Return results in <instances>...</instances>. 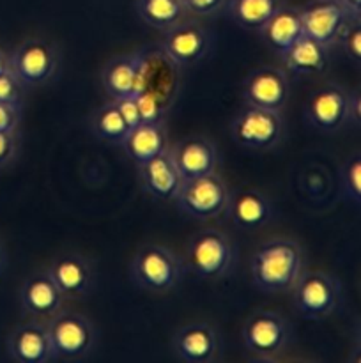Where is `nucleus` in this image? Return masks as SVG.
Instances as JSON below:
<instances>
[{
    "label": "nucleus",
    "instance_id": "38",
    "mask_svg": "<svg viewBox=\"0 0 361 363\" xmlns=\"http://www.w3.org/2000/svg\"><path fill=\"white\" fill-rule=\"evenodd\" d=\"M4 262H6V255H4L2 245H0V273H2V269H4Z\"/></svg>",
    "mask_w": 361,
    "mask_h": 363
},
{
    "label": "nucleus",
    "instance_id": "13",
    "mask_svg": "<svg viewBox=\"0 0 361 363\" xmlns=\"http://www.w3.org/2000/svg\"><path fill=\"white\" fill-rule=\"evenodd\" d=\"M170 347L176 358L186 363H212L222 357L223 340L212 325L193 321L173 333Z\"/></svg>",
    "mask_w": 361,
    "mask_h": 363
},
{
    "label": "nucleus",
    "instance_id": "25",
    "mask_svg": "<svg viewBox=\"0 0 361 363\" xmlns=\"http://www.w3.org/2000/svg\"><path fill=\"white\" fill-rule=\"evenodd\" d=\"M283 4L285 0H227L225 11L237 27L258 32Z\"/></svg>",
    "mask_w": 361,
    "mask_h": 363
},
{
    "label": "nucleus",
    "instance_id": "33",
    "mask_svg": "<svg viewBox=\"0 0 361 363\" xmlns=\"http://www.w3.org/2000/svg\"><path fill=\"white\" fill-rule=\"evenodd\" d=\"M115 101L117 108H119L120 116H122L124 123H126L127 130L134 128L137 124L142 123V112L140 106H138L137 96H127V98H120V99H112Z\"/></svg>",
    "mask_w": 361,
    "mask_h": 363
},
{
    "label": "nucleus",
    "instance_id": "29",
    "mask_svg": "<svg viewBox=\"0 0 361 363\" xmlns=\"http://www.w3.org/2000/svg\"><path fill=\"white\" fill-rule=\"evenodd\" d=\"M336 46L356 67L361 66V18H353L336 39Z\"/></svg>",
    "mask_w": 361,
    "mask_h": 363
},
{
    "label": "nucleus",
    "instance_id": "20",
    "mask_svg": "<svg viewBox=\"0 0 361 363\" xmlns=\"http://www.w3.org/2000/svg\"><path fill=\"white\" fill-rule=\"evenodd\" d=\"M120 145L127 158L137 167L163 155L170 149L165 121H142L140 124L127 130Z\"/></svg>",
    "mask_w": 361,
    "mask_h": 363
},
{
    "label": "nucleus",
    "instance_id": "5",
    "mask_svg": "<svg viewBox=\"0 0 361 363\" xmlns=\"http://www.w3.org/2000/svg\"><path fill=\"white\" fill-rule=\"evenodd\" d=\"M294 307L304 319L321 321L342 305V284L326 272H303L292 289Z\"/></svg>",
    "mask_w": 361,
    "mask_h": 363
},
{
    "label": "nucleus",
    "instance_id": "16",
    "mask_svg": "<svg viewBox=\"0 0 361 363\" xmlns=\"http://www.w3.org/2000/svg\"><path fill=\"white\" fill-rule=\"evenodd\" d=\"M6 351L11 360L18 363H48L55 360L48 326L46 323L34 319H28L13 328L7 335Z\"/></svg>",
    "mask_w": 361,
    "mask_h": 363
},
{
    "label": "nucleus",
    "instance_id": "19",
    "mask_svg": "<svg viewBox=\"0 0 361 363\" xmlns=\"http://www.w3.org/2000/svg\"><path fill=\"white\" fill-rule=\"evenodd\" d=\"M225 213L239 229L255 230L268 225L273 218V204L264 191L244 188L230 194Z\"/></svg>",
    "mask_w": 361,
    "mask_h": 363
},
{
    "label": "nucleus",
    "instance_id": "8",
    "mask_svg": "<svg viewBox=\"0 0 361 363\" xmlns=\"http://www.w3.org/2000/svg\"><path fill=\"white\" fill-rule=\"evenodd\" d=\"M11 71L25 87H41L57 77L60 52L52 41L42 38L25 39L9 53Z\"/></svg>",
    "mask_w": 361,
    "mask_h": 363
},
{
    "label": "nucleus",
    "instance_id": "10",
    "mask_svg": "<svg viewBox=\"0 0 361 363\" xmlns=\"http://www.w3.org/2000/svg\"><path fill=\"white\" fill-rule=\"evenodd\" d=\"M229 197L230 190L227 183L212 172L193 179H183L173 201L186 215L198 220H211L225 213Z\"/></svg>",
    "mask_w": 361,
    "mask_h": 363
},
{
    "label": "nucleus",
    "instance_id": "31",
    "mask_svg": "<svg viewBox=\"0 0 361 363\" xmlns=\"http://www.w3.org/2000/svg\"><path fill=\"white\" fill-rule=\"evenodd\" d=\"M18 131H0V170L13 165L18 156Z\"/></svg>",
    "mask_w": 361,
    "mask_h": 363
},
{
    "label": "nucleus",
    "instance_id": "26",
    "mask_svg": "<svg viewBox=\"0 0 361 363\" xmlns=\"http://www.w3.org/2000/svg\"><path fill=\"white\" fill-rule=\"evenodd\" d=\"M134 11L145 25L159 32L188 18L183 0H134Z\"/></svg>",
    "mask_w": 361,
    "mask_h": 363
},
{
    "label": "nucleus",
    "instance_id": "1",
    "mask_svg": "<svg viewBox=\"0 0 361 363\" xmlns=\"http://www.w3.org/2000/svg\"><path fill=\"white\" fill-rule=\"evenodd\" d=\"M250 272L255 287L262 293H287L304 272V250L289 238L269 240L253 254Z\"/></svg>",
    "mask_w": 361,
    "mask_h": 363
},
{
    "label": "nucleus",
    "instance_id": "32",
    "mask_svg": "<svg viewBox=\"0 0 361 363\" xmlns=\"http://www.w3.org/2000/svg\"><path fill=\"white\" fill-rule=\"evenodd\" d=\"M183 4L186 7L188 14L209 18L225 11L227 0H183Z\"/></svg>",
    "mask_w": 361,
    "mask_h": 363
},
{
    "label": "nucleus",
    "instance_id": "37",
    "mask_svg": "<svg viewBox=\"0 0 361 363\" xmlns=\"http://www.w3.org/2000/svg\"><path fill=\"white\" fill-rule=\"evenodd\" d=\"M11 69V59H9V53L0 46V73L4 71H9Z\"/></svg>",
    "mask_w": 361,
    "mask_h": 363
},
{
    "label": "nucleus",
    "instance_id": "34",
    "mask_svg": "<svg viewBox=\"0 0 361 363\" xmlns=\"http://www.w3.org/2000/svg\"><path fill=\"white\" fill-rule=\"evenodd\" d=\"M21 108L23 106L0 101V131H18L21 123Z\"/></svg>",
    "mask_w": 361,
    "mask_h": 363
},
{
    "label": "nucleus",
    "instance_id": "36",
    "mask_svg": "<svg viewBox=\"0 0 361 363\" xmlns=\"http://www.w3.org/2000/svg\"><path fill=\"white\" fill-rule=\"evenodd\" d=\"M353 18H361V0H338Z\"/></svg>",
    "mask_w": 361,
    "mask_h": 363
},
{
    "label": "nucleus",
    "instance_id": "4",
    "mask_svg": "<svg viewBox=\"0 0 361 363\" xmlns=\"http://www.w3.org/2000/svg\"><path fill=\"white\" fill-rule=\"evenodd\" d=\"M294 330L282 314L273 311H257L244 321L241 340L253 360L273 362L289 350Z\"/></svg>",
    "mask_w": 361,
    "mask_h": 363
},
{
    "label": "nucleus",
    "instance_id": "2",
    "mask_svg": "<svg viewBox=\"0 0 361 363\" xmlns=\"http://www.w3.org/2000/svg\"><path fill=\"white\" fill-rule=\"evenodd\" d=\"M183 262L200 280L225 279L237 262V248L222 230L202 229L188 240Z\"/></svg>",
    "mask_w": 361,
    "mask_h": 363
},
{
    "label": "nucleus",
    "instance_id": "24",
    "mask_svg": "<svg viewBox=\"0 0 361 363\" xmlns=\"http://www.w3.org/2000/svg\"><path fill=\"white\" fill-rule=\"evenodd\" d=\"M283 69L294 77H317L329 66V48L308 35H301L289 50L280 55Z\"/></svg>",
    "mask_w": 361,
    "mask_h": 363
},
{
    "label": "nucleus",
    "instance_id": "6",
    "mask_svg": "<svg viewBox=\"0 0 361 363\" xmlns=\"http://www.w3.org/2000/svg\"><path fill=\"white\" fill-rule=\"evenodd\" d=\"M46 326L55 360H84L94 353L98 346V330L84 314L60 311Z\"/></svg>",
    "mask_w": 361,
    "mask_h": 363
},
{
    "label": "nucleus",
    "instance_id": "28",
    "mask_svg": "<svg viewBox=\"0 0 361 363\" xmlns=\"http://www.w3.org/2000/svg\"><path fill=\"white\" fill-rule=\"evenodd\" d=\"M340 195L345 202L360 208L361 204V155L360 151L350 152L342 163L338 172Z\"/></svg>",
    "mask_w": 361,
    "mask_h": 363
},
{
    "label": "nucleus",
    "instance_id": "9",
    "mask_svg": "<svg viewBox=\"0 0 361 363\" xmlns=\"http://www.w3.org/2000/svg\"><path fill=\"white\" fill-rule=\"evenodd\" d=\"M214 46V34L205 25L184 18L163 30L159 48L176 67H191L202 62Z\"/></svg>",
    "mask_w": 361,
    "mask_h": 363
},
{
    "label": "nucleus",
    "instance_id": "35",
    "mask_svg": "<svg viewBox=\"0 0 361 363\" xmlns=\"http://www.w3.org/2000/svg\"><path fill=\"white\" fill-rule=\"evenodd\" d=\"M347 124L360 128L361 124V91L360 87L349 91L347 96Z\"/></svg>",
    "mask_w": 361,
    "mask_h": 363
},
{
    "label": "nucleus",
    "instance_id": "15",
    "mask_svg": "<svg viewBox=\"0 0 361 363\" xmlns=\"http://www.w3.org/2000/svg\"><path fill=\"white\" fill-rule=\"evenodd\" d=\"M301 20L304 35L315 39L326 48H333L336 46L340 32L353 16L338 0H311L301 7Z\"/></svg>",
    "mask_w": 361,
    "mask_h": 363
},
{
    "label": "nucleus",
    "instance_id": "3",
    "mask_svg": "<svg viewBox=\"0 0 361 363\" xmlns=\"http://www.w3.org/2000/svg\"><path fill=\"white\" fill-rule=\"evenodd\" d=\"M184 262L168 247L142 245L130 262V279L138 289L165 294L179 286L184 277Z\"/></svg>",
    "mask_w": 361,
    "mask_h": 363
},
{
    "label": "nucleus",
    "instance_id": "11",
    "mask_svg": "<svg viewBox=\"0 0 361 363\" xmlns=\"http://www.w3.org/2000/svg\"><path fill=\"white\" fill-rule=\"evenodd\" d=\"M290 96L289 73L283 67L260 66L246 74L241 85L244 105L282 112Z\"/></svg>",
    "mask_w": 361,
    "mask_h": 363
},
{
    "label": "nucleus",
    "instance_id": "27",
    "mask_svg": "<svg viewBox=\"0 0 361 363\" xmlns=\"http://www.w3.org/2000/svg\"><path fill=\"white\" fill-rule=\"evenodd\" d=\"M91 130L99 140L120 145V142L124 140L127 133V126L124 123L122 116H120L119 108H117L115 101L108 99L92 112Z\"/></svg>",
    "mask_w": 361,
    "mask_h": 363
},
{
    "label": "nucleus",
    "instance_id": "22",
    "mask_svg": "<svg viewBox=\"0 0 361 363\" xmlns=\"http://www.w3.org/2000/svg\"><path fill=\"white\" fill-rule=\"evenodd\" d=\"M142 55L126 53L110 59L101 69V85L110 99L134 96L140 89Z\"/></svg>",
    "mask_w": 361,
    "mask_h": 363
},
{
    "label": "nucleus",
    "instance_id": "21",
    "mask_svg": "<svg viewBox=\"0 0 361 363\" xmlns=\"http://www.w3.org/2000/svg\"><path fill=\"white\" fill-rule=\"evenodd\" d=\"M137 169L142 186L151 197L158 199V201H173L176 199L180 183H183V177L177 170L170 149L163 155L142 163Z\"/></svg>",
    "mask_w": 361,
    "mask_h": 363
},
{
    "label": "nucleus",
    "instance_id": "12",
    "mask_svg": "<svg viewBox=\"0 0 361 363\" xmlns=\"http://www.w3.org/2000/svg\"><path fill=\"white\" fill-rule=\"evenodd\" d=\"M347 96L340 84H324L315 89L303 106V117L314 130L335 133L347 126Z\"/></svg>",
    "mask_w": 361,
    "mask_h": 363
},
{
    "label": "nucleus",
    "instance_id": "14",
    "mask_svg": "<svg viewBox=\"0 0 361 363\" xmlns=\"http://www.w3.org/2000/svg\"><path fill=\"white\" fill-rule=\"evenodd\" d=\"M18 301L20 308L28 319L34 321L48 323L53 315L64 311V301L66 298L60 294L59 287L52 280L46 269L30 273L27 279L21 282L18 291Z\"/></svg>",
    "mask_w": 361,
    "mask_h": 363
},
{
    "label": "nucleus",
    "instance_id": "23",
    "mask_svg": "<svg viewBox=\"0 0 361 363\" xmlns=\"http://www.w3.org/2000/svg\"><path fill=\"white\" fill-rule=\"evenodd\" d=\"M262 41L276 53L282 55L289 50L301 35H304L303 20H301V7L283 4L258 30Z\"/></svg>",
    "mask_w": 361,
    "mask_h": 363
},
{
    "label": "nucleus",
    "instance_id": "17",
    "mask_svg": "<svg viewBox=\"0 0 361 363\" xmlns=\"http://www.w3.org/2000/svg\"><path fill=\"white\" fill-rule=\"evenodd\" d=\"M46 272L66 300H84L94 287V268L80 254L59 255Z\"/></svg>",
    "mask_w": 361,
    "mask_h": 363
},
{
    "label": "nucleus",
    "instance_id": "18",
    "mask_svg": "<svg viewBox=\"0 0 361 363\" xmlns=\"http://www.w3.org/2000/svg\"><path fill=\"white\" fill-rule=\"evenodd\" d=\"M170 152L183 179L205 176V174L216 172L218 169V147L211 138L202 137V135L184 138L179 144L173 145Z\"/></svg>",
    "mask_w": 361,
    "mask_h": 363
},
{
    "label": "nucleus",
    "instance_id": "30",
    "mask_svg": "<svg viewBox=\"0 0 361 363\" xmlns=\"http://www.w3.org/2000/svg\"><path fill=\"white\" fill-rule=\"evenodd\" d=\"M25 89L27 87L18 80V77L11 69L0 73V101L2 103L23 106Z\"/></svg>",
    "mask_w": 361,
    "mask_h": 363
},
{
    "label": "nucleus",
    "instance_id": "7",
    "mask_svg": "<svg viewBox=\"0 0 361 363\" xmlns=\"http://www.w3.org/2000/svg\"><path fill=\"white\" fill-rule=\"evenodd\" d=\"M285 121L282 112L244 105L230 123V137L250 151H269L282 142Z\"/></svg>",
    "mask_w": 361,
    "mask_h": 363
}]
</instances>
